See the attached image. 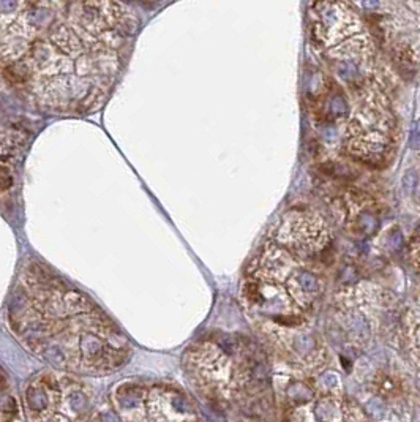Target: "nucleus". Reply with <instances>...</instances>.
Wrapping results in <instances>:
<instances>
[{"label": "nucleus", "mask_w": 420, "mask_h": 422, "mask_svg": "<svg viewBox=\"0 0 420 422\" xmlns=\"http://www.w3.org/2000/svg\"><path fill=\"white\" fill-rule=\"evenodd\" d=\"M130 34L128 15L112 0H65L18 68L44 108L65 114L93 111L117 76Z\"/></svg>", "instance_id": "1"}, {"label": "nucleus", "mask_w": 420, "mask_h": 422, "mask_svg": "<svg viewBox=\"0 0 420 422\" xmlns=\"http://www.w3.org/2000/svg\"><path fill=\"white\" fill-rule=\"evenodd\" d=\"M8 324L30 352L63 370H105L116 351L103 342L97 307L43 264L29 263L8 300Z\"/></svg>", "instance_id": "2"}, {"label": "nucleus", "mask_w": 420, "mask_h": 422, "mask_svg": "<svg viewBox=\"0 0 420 422\" xmlns=\"http://www.w3.org/2000/svg\"><path fill=\"white\" fill-rule=\"evenodd\" d=\"M54 15L48 0H0V65H21Z\"/></svg>", "instance_id": "3"}, {"label": "nucleus", "mask_w": 420, "mask_h": 422, "mask_svg": "<svg viewBox=\"0 0 420 422\" xmlns=\"http://www.w3.org/2000/svg\"><path fill=\"white\" fill-rule=\"evenodd\" d=\"M67 380L55 373H43L25 384L24 408L27 422H73L70 413L79 414V406H67L79 403L74 397H65Z\"/></svg>", "instance_id": "4"}, {"label": "nucleus", "mask_w": 420, "mask_h": 422, "mask_svg": "<svg viewBox=\"0 0 420 422\" xmlns=\"http://www.w3.org/2000/svg\"><path fill=\"white\" fill-rule=\"evenodd\" d=\"M0 422H18V405L5 375L0 371Z\"/></svg>", "instance_id": "5"}, {"label": "nucleus", "mask_w": 420, "mask_h": 422, "mask_svg": "<svg viewBox=\"0 0 420 422\" xmlns=\"http://www.w3.org/2000/svg\"><path fill=\"white\" fill-rule=\"evenodd\" d=\"M11 174L5 166H0V190H6V188L11 187Z\"/></svg>", "instance_id": "6"}]
</instances>
